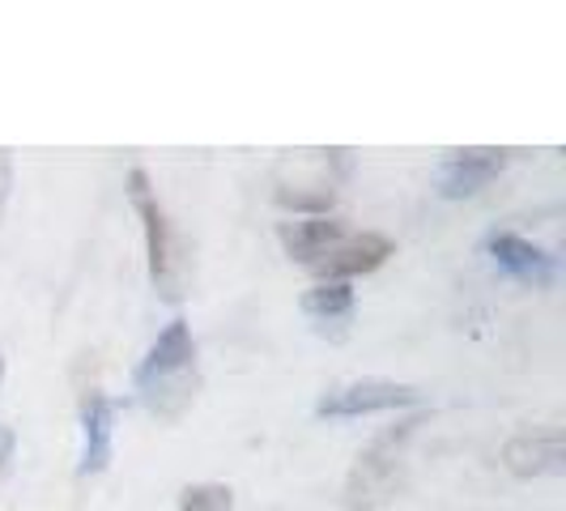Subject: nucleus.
<instances>
[{
  "label": "nucleus",
  "instance_id": "15",
  "mask_svg": "<svg viewBox=\"0 0 566 511\" xmlns=\"http://www.w3.org/2000/svg\"><path fill=\"white\" fill-rule=\"evenodd\" d=\"M0 379H4V358H0Z\"/></svg>",
  "mask_w": 566,
  "mask_h": 511
},
{
  "label": "nucleus",
  "instance_id": "4",
  "mask_svg": "<svg viewBox=\"0 0 566 511\" xmlns=\"http://www.w3.org/2000/svg\"><path fill=\"white\" fill-rule=\"evenodd\" d=\"M422 405V393L413 384H397V379H345L337 388H328L324 397L315 400L319 418H367V414H388V409H409Z\"/></svg>",
  "mask_w": 566,
  "mask_h": 511
},
{
  "label": "nucleus",
  "instance_id": "2",
  "mask_svg": "<svg viewBox=\"0 0 566 511\" xmlns=\"http://www.w3.org/2000/svg\"><path fill=\"white\" fill-rule=\"evenodd\" d=\"M128 200L137 209L145 227V255H149V282L158 285L163 299H179L184 294V248L175 239V227L167 222V209L158 200V188L149 184L142 167L128 170Z\"/></svg>",
  "mask_w": 566,
  "mask_h": 511
},
{
  "label": "nucleus",
  "instance_id": "3",
  "mask_svg": "<svg viewBox=\"0 0 566 511\" xmlns=\"http://www.w3.org/2000/svg\"><path fill=\"white\" fill-rule=\"evenodd\" d=\"M413 430H418V418L379 435L367 452L354 460V469L345 478V503L349 508H379L388 494H397L400 473H405V444L413 439Z\"/></svg>",
  "mask_w": 566,
  "mask_h": 511
},
{
  "label": "nucleus",
  "instance_id": "13",
  "mask_svg": "<svg viewBox=\"0 0 566 511\" xmlns=\"http://www.w3.org/2000/svg\"><path fill=\"white\" fill-rule=\"evenodd\" d=\"M9 192H13V158H9V149H0V218H4Z\"/></svg>",
  "mask_w": 566,
  "mask_h": 511
},
{
  "label": "nucleus",
  "instance_id": "6",
  "mask_svg": "<svg viewBox=\"0 0 566 511\" xmlns=\"http://www.w3.org/2000/svg\"><path fill=\"white\" fill-rule=\"evenodd\" d=\"M511 163V149H452L439 163V197L464 200L478 197L485 184H494Z\"/></svg>",
  "mask_w": 566,
  "mask_h": 511
},
{
  "label": "nucleus",
  "instance_id": "14",
  "mask_svg": "<svg viewBox=\"0 0 566 511\" xmlns=\"http://www.w3.org/2000/svg\"><path fill=\"white\" fill-rule=\"evenodd\" d=\"M9 456H13V430H9V426H0V473H4Z\"/></svg>",
  "mask_w": 566,
  "mask_h": 511
},
{
  "label": "nucleus",
  "instance_id": "12",
  "mask_svg": "<svg viewBox=\"0 0 566 511\" xmlns=\"http://www.w3.org/2000/svg\"><path fill=\"white\" fill-rule=\"evenodd\" d=\"M175 511H234V490L227 482H197L179 490Z\"/></svg>",
  "mask_w": 566,
  "mask_h": 511
},
{
  "label": "nucleus",
  "instance_id": "8",
  "mask_svg": "<svg viewBox=\"0 0 566 511\" xmlns=\"http://www.w3.org/2000/svg\"><path fill=\"white\" fill-rule=\"evenodd\" d=\"M112 439H115V405L107 393L90 388L82 397V465L77 473L94 478L112 465Z\"/></svg>",
  "mask_w": 566,
  "mask_h": 511
},
{
  "label": "nucleus",
  "instance_id": "10",
  "mask_svg": "<svg viewBox=\"0 0 566 511\" xmlns=\"http://www.w3.org/2000/svg\"><path fill=\"white\" fill-rule=\"evenodd\" d=\"M507 469L515 478H541V473H563V435L558 430H549V435H520V439H511L507 452Z\"/></svg>",
  "mask_w": 566,
  "mask_h": 511
},
{
  "label": "nucleus",
  "instance_id": "11",
  "mask_svg": "<svg viewBox=\"0 0 566 511\" xmlns=\"http://www.w3.org/2000/svg\"><path fill=\"white\" fill-rule=\"evenodd\" d=\"M298 307L312 315V320H324V324H337V320H349L354 315V285L349 282H315Z\"/></svg>",
  "mask_w": 566,
  "mask_h": 511
},
{
  "label": "nucleus",
  "instance_id": "5",
  "mask_svg": "<svg viewBox=\"0 0 566 511\" xmlns=\"http://www.w3.org/2000/svg\"><path fill=\"white\" fill-rule=\"evenodd\" d=\"M485 255L507 273L511 282L520 285H533V290H549L558 282V260L537 248L533 239L524 234H511V230H494L485 234Z\"/></svg>",
  "mask_w": 566,
  "mask_h": 511
},
{
  "label": "nucleus",
  "instance_id": "9",
  "mask_svg": "<svg viewBox=\"0 0 566 511\" xmlns=\"http://www.w3.org/2000/svg\"><path fill=\"white\" fill-rule=\"evenodd\" d=\"M345 234H349V230L340 227L337 218H328V213H324V218H298V222H282V230H277L285 255H290L294 264H307V269H315V264L333 252Z\"/></svg>",
  "mask_w": 566,
  "mask_h": 511
},
{
  "label": "nucleus",
  "instance_id": "7",
  "mask_svg": "<svg viewBox=\"0 0 566 511\" xmlns=\"http://www.w3.org/2000/svg\"><path fill=\"white\" fill-rule=\"evenodd\" d=\"M397 252V243L379 230H363V234H345L333 252L315 264L319 282H349L358 273H375L379 264H388V255Z\"/></svg>",
  "mask_w": 566,
  "mask_h": 511
},
{
  "label": "nucleus",
  "instance_id": "1",
  "mask_svg": "<svg viewBox=\"0 0 566 511\" xmlns=\"http://www.w3.org/2000/svg\"><path fill=\"white\" fill-rule=\"evenodd\" d=\"M137 397L154 418L175 423L192 400H197L200 375H197V341L188 320H170L158 333V341L145 350V358L137 363Z\"/></svg>",
  "mask_w": 566,
  "mask_h": 511
}]
</instances>
